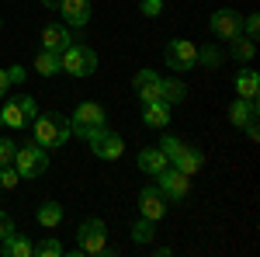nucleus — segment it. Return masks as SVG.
I'll return each mask as SVG.
<instances>
[{
	"label": "nucleus",
	"mask_w": 260,
	"mask_h": 257,
	"mask_svg": "<svg viewBox=\"0 0 260 257\" xmlns=\"http://www.w3.org/2000/svg\"><path fill=\"white\" fill-rule=\"evenodd\" d=\"M70 119L59 115V111H45V115H35L31 119V139L45 146V150H59L70 142Z\"/></svg>",
	"instance_id": "1"
},
{
	"label": "nucleus",
	"mask_w": 260,
	"mask_h": 257,
	"mask_svg": "<svg viewBox=\"0 0 260 257\" xmlns=\"http://www.w3.org/2000/svg\"><path fill=\"white\" fill-rule=\"evenodd\" d=\"M101 129H108V115L98 101H80L73 119H70V132L77 139H94Z\"/></svg>",
	"instance_id": "2"
},
{
	"label": "nucleus",
	"mask_w": 260,
	"mask_h": 257,
	"mask_svg": "<svg viewBox=\"0 0 260 257\" xmlns=\"http://www.w3.org/2000/svg\"><path fill=\"white\" fill-rule=\"evenodd\" d=\"M59 63H62V73L70 77H90L98 70V52L90 45H80V42H70L66 49L59 52Z\"/></svg>",
	"instance_id": "3"
},
{
	"label": "nucleus",
	"mask_w": 260,
	"mask_h": 257,
	"mask_svg": "<svg viewBox=\"0 0 260 257\" xmlns=\"http://www.w3.org/2000/svg\"><path fill=\"white\" fill-rule=\"evenodd\" d=\"M35 115H39L35 98L18 94V98H7V101H4V108H0V125H7V129H28Z\"/></svg>",
	"instance_id": "4"
},
{
	"label": "nucleus",
	"mask_w": 260,
	"mask_h": 257,
	"mask_svg": "<svg viewBox=\"0 0 260 257\" xmlns=\"http://www.w3.org/2000/svg\"><path fill=\"white\" fill-rule=\"evenodd\" d=\"M14 167H18L21 178H42V174L49 170V153H45V146H39L35 139L24 142V146H18V153H14Z\"/></svg>",
	"instance_id": "5"
},
{
	"label": "nucleus",
	"mask_w": 260,
	"mask_h": 257,
	"mask_svg": "<svg viewBox=\"0 0 260 257\" xmlns=\"http://www.w3.org/2000/svg\"><path fill=\"white\" fill-rule=\"evenodd\" d=\"M108 250V226L101 219H83L77 230V254H104Z\"/></svg>",
	"instance_id": "6"
},
{
	"label": "nucleus",
	"mask_w": 260,
	"mask_h": 257,
	"mask_svg": "<svg viewBox=\"0 0 260 257\" xmlns=\"http://www.w3.org/2000/svg\"><path fill=\"white\" fill-rule=\"evenodd\" d=\"M163 60H167V66H170L174 73H187V70H194V63H198V45L191 39H174L163 49Z\"/></svg>",
	"instance_id": "7"
},
{
	"label": "nucleus",
	"mask_w": 260,
	"mask_h": 257,
	"mask_svg": "<svg viewBox=\"0 0 260 257\" xmlns=\"http://www.w3.org/2000/svg\"><path fill=\"white\" fill-rule=\"evenodd\" d=\"M156 188H160V195L167 202H184L187 191H191V178L180 174L177 167H163L160 174H156Z\"/></svg>",
	"instance_id": "8"
},
{
	"label": "nucleus",
	"mask_w": 260,
	"mask_h": 257,
	"mask_svg": "<svg viewBox=\"0 0 260 257\" xmlns=\"http://www.w3.org/2000/svg\"><path fill=\"white\" fill-rule=\"evenodd\" d=\"M208 28H212V35H215V39L229 42V39H236V35H243V18H240V11L222 7V11H212Z\"/></svg>",
	"instance_id": "9"
},
{
	"label": "nucleus",
	"mask_w": 260,
	"mask_h": 257,
	"mask_svg": "<svg viewBox=\"0 0 260 257\" xmlns=\"http://www.w3.org/2000/svg\"><path fill=\"white\" fill-rule=\"evenodd\" d=\"M90 142V153L98 160H118L121 150H125V139L118 136V132H111V129H101L94 139H87Z\"/></svg>",
	"instance_id": "10"
},
{
	"label": "nucleus",
	"mask_w": 260,
	"mask_h": 257,
	"mask_svg": "<svg viewBox=\"0 0 260 257\" xmlns=\"http://www.w3.org/2000/svg\"><path fill=\"white\" fill-rule=\"evenodd\" d=\"M139 216L149 219V222H160V219L167 216V198L160 195L156 184H149V188L139 191Z\"/></svg>",
	"instance_id": "11"
},
{
	"label": "nucleus",
	"mask_w": 260,
	"mask_h": 257,
	"mask_svg": "<svg viewBox=\"0 0 260 257\" xmlns=\"http://www.w3.org/2000/svg\"><path fill=\"white\" fill-rule=\"evenodd\" d=\"M132 87H136V94H139L142 104H146V101H160L163 77L156 73V70H139V73H136V80H132Z\"/></svg>",
	"instance_id": "12"
},
{
	"label": "nucleus",
	"mask_w": 260,
	"mask_h": 257,
	"mask_svg": "<svg viewBox=\"0 0 260 257\" xmlns=\"http://www.w3.org/2000/svg\"><path fill=\"white\" fill-rule=\"evenodd\" d=\"M90 0H59V14L66 28H83L90 21Z\"/></svg>",
	"instance_id": "13"
},
{
	"label": "nucleus",
	"mask_w": 260,
	"mask_h": 257,
	"mask_svg": "<svg viewBox=\"0 0 260 257\" xmlns=\"http://www.w3.org/2000/svg\"><path fill=\"white\" fill-rule=\"evenodd\" d=\"M170 167H177L180 174H187V178H194L201 167H205V153H201L198 146H191V142H184V150H180L177 157H174V163Z\"/></svg>",
	"instance_id": "14"
},
{
	"label": "nucleus",
	"mask_w": 260,
	"mask_h": 257,
	"mask_svg": "<svg viewBox=\"0 0 260 257\" xmlns=\"http://www.w3.org/2000/svg\"><path fill=\"white\" fill-rule=\"evenodd\" d=\"M70 42H73V28H66V24H45L42 28V49H49V52H62Z\"/></svg>",
	"instance_id": "15"
},
{
	"label": "nucleus",
	"mask_w": 260,
	"mask_h": 257,
	"mask_svg": "<svg viewBox=\"0 0 260 257\" xmlns=\"http://www.w3.org/2000/svg\"><path fill=\"white\" fill-rule=\"evenodd\" d=\"M233 87H236V94H240V98L257 101V94H260V77H257V70H253L250 63H243V70L236 73Z\"/></svg>",
	"instance_id": "16"
},
{
	"label": "nucleus",
	"mask_w": 260,
	"mask_h": 257,
	"mask_svg": "<svg viewBox=\"0 0 260 257\" xmlns=\"http://www.w3.org/2000/svg\"><path fill=\"white\" fill-rule=\"evenodd\" d=\"M142 122H146L149 129H167V125H170V104H163V101H146V104H142Z\"/></svg>",
	"instance_id": "17"
},
{
	"label": "nucleus",
	"mask_w": 260,
	"mask_h": 257,
	"mask_svg": "<svg viewBox=\"0 0 260 257\" xmlns=\"http://www.w3.org/2000/svg\"><path fill=\"white\" fill-rule=\"evenodd\" d=\"M163 167H170V160L163 157V150H160V146H146V150L139 153V170H142V174L156 178Z\"/></svg>",
	"instance_id": "18"
},
{
	"label": "nucleus",
	"mask_w": 260,
	"mask_h": 257,
	"mask_svg": "<svg viewBox=\"0 0 260 257\" xmlns=\"http://www.w3.org/2000/svg\"><path fill=\"white\" fill-rule=\"evenodd\" d=\"M229 122L243 129V125H250V122H257V101H246V98H236L229 104Z\"/></svg>",
	"instance_id": "19"
},
{
	"label": "nucleus",
	"mask_w": 260,
	"mask_h": 257,
	"mask_svg": "<svg viewBox=\"0 0 260 257\" xmlns=\"http://www.w3.org/2000/svg\"><path fill=\"white\" fill-rule=\"evenodd\" d=\"M0 254H4V257H31V240L11 230L7 237L0 240Z\"/></svg>",
	"instance_id": "20"
},
{
	"label": "nucleus",
	"mask_w": 260,
	"mask_h": 257,
	"mask_svg": "<svg viewBox=\"0 0 260 257\" xmlns=\"http://www.w3.org/2000/svg\"><path fill=\"white\" fill-rule=\"evenodd\" d=\"M229 56L240 63H253L257 56V39H246V35H236V39H229Z\"/></svg>",
	"instance_id": "21"
},
{
	"label": "nucleus",
	"mask_w": 260,
	"mask_h": 257,
	"mask_svg": "<svg viewBox=\"0 0 260 257\" xmlns=\"http://www.w3.org/2000/svg\"><path fill=\"white\" fill-rule=\"evenodd\" d=\"M35 73H39V77H56V73H62L59 52H49V49H42L39 56H35Z\"/></svg>",
	"instance_id": "22"
},
{
	"label": "nucleus",
	"mask_w": 260,
	"mask_h": 257,
	"mask_svg": "<svg viewBox=\"0 0 260 257\" xmlns=\"http://www.w3.org/2000/svg\"><path fill=\"white\" fill-rule=\"evenodd\" d=\"M35 219H39V226H45V230H56V226L62 222V205L59 202H42Z\"/></svg>",
	"instance_id": "23"
},
{
	"label": "nucleus",
	"mask_w": 260,
	"mask_h": 257,
	"mask_svg": "<svg viewBox=\"0 0 260 257\" xmlns=\"http://www.w3.org/2000/svg\"><path fill=\"white\" fill-rule=\"evenodd\" d=\"M187 98V87H184V80H163V91H160V101L163 104H180V101Z\"/></svg>",
	"instance_id": "24"
},
{
	"label": "nucleus",
	"mask_w": 260,
	"mask_h": 257,
	"mask_svg": "<svg viewBox=\"0 0 260 257\" xmlns=\"http://www.w3.org/2000/svg\"><path fill=\"white\" fill-rule=\"evenodd\" d=\"M156 240V222H149V219H136L132 222V243H139V247H146V243H153Z\"/></svg>",
	"instance_id": "25"
},
{
	"label": "nucleus",
	"mask_w": 260,
	"mask_h": 257,
	"mask_svg": "<svg viewBox=\"0 0 260 257\" xmlns=\"http://www.w3.org/2000/svg\"><path fill=\"white\" fill-rule=\"evenodd\" d=\"M222 60H225V56H222L219 45H201V49H198V63H194V66H201V70H219Z\"/></svg>",
	"instance_id": "26"
},
{
	"label": "nucleus",
	"mask_w": 260,
	"mask_h": 257,
	"mask_svg": "<svg viewBox=\"0 0 260 257\" xmlns=\"http://www.w3.org/2000/svg\"><path fill=\"white\" fill-rule=\"evenodd\" d=\"M66 247H62L56 237H49V240H42V243H31V254H39V257H59Z\"/></svg>",
	"instance_id": "27"
},
{
	"label": "nucleus",
	"mask_w": 260,
	"mask_h": 257,
	"mask_svg": "<svg viewBox=\"0 0 260 257\" xmlns=\"http://www.w3.org/2000/svg\"><path fill=\"white\" fill-rule=\"evenodd\" d=\"M160 150H163V157L174 163V157H177L180 150H184V139H177V136H163V139H160Z\"/></svg>",
	"instance_id": "28"
},
{
	"label": "nucleus",
	"mask_w": 260,
	"mask_h": 257,
	"mask_svg": "<svg viewBox=\"0 0 260 257\" xmlns=\"http://www.w3.org/2000/svg\"><path fill=\"white\" fill-rule=\"evenodd\" d=\"M18 181H21V174H18V167H14V163H7V167H0V188H4V191H11V188H18Z\"/></svg>",
	"instance_id": "29"
},
{
	"label": "nucleus",
	"mask_w": 260,
	"mask_h": 257,
	"mask_svg": "<svg viewBox=\"0 0 260 257\" xmlns=\"http://www.w3.org/2000/svg\"><path fill=\"white\" fill-rule=\"evenodd\" d=\"M14 153H18V142L7 136H0V167H7V163H14Z\"/></svg>",
	"instance_id": "30"
},
{
	"label": "nucleus",
	"mask_w": 260,
	"mask_h": 257,
	"mask_svg": "<svg viewBox=\"0 0 260 257\" xmlns=\"http://www.w3.org/2000/svg\"><path fill=\"white\" fill-rule=\"evenodd\" d=\"M139 11L146 14V18H160V14H163V0H142Z\"/></svg>",
	"instance_id": "31"
},
{
	"label": "nucleus",
	"mask_w": 260,
	"mask_h": 257,
	"mask_svg": "<svg viewBox=\"0 0 260 257\" xmlns=\"http://www.w3.org/2000/svg\"><path fill=\"white\" fill-rule=\"evenodd\" d=\"M243 35H246V39H257V35H260V18H257V14L243 18Z\"/></svg>",
	"instance_id": "32"
},
{
	"label": "nucleus",
	"mask_w": 260,
	"mask_h": 257,
	"mask_svg": "<svg viewBox=\"0 0 260 257\" xmlns=\"http://www.w3.org/2000/svg\"><path fill=\"white\" fill-rule=\"evenodd\" d=\"M11 230H14V219H11V212H4V209H0V240L7 237Z\"/></svg>",
	"instance_id": "33"
},
{
	"label": "nucleus",
	"mask_w": 260,
	"mask_h": 257,
	"mask_svg": "<svg viewBox=\"0 0 260 257\" xmlns=\"http://www.w3.org/2000/svg\"><path fill=\"white\" fill-rule=\"evenodd\" d=\"M7 80H11V83H24V80H28V73H24V66H11V70H7Z\"/></svg>",
	"instance_id": "34"
},
{
	"label": "nucleus",
	"mask_w": 260,
	"mask_h": 257,
	"mask_svg": "<svg viewBox=\"0 0 260 257\" xmlns=\"http://www.w3.org/2000/svg\"><path fill=\"white\" fill-rule=\"evenodd\" d=\"M11 94V80H7V70H0V98Z\"/></svg>",
	"instance_id": "35"
},
{
	"label": "nucleus",
	"mask_w": 260,
	"mask_h": 257,
	"mask_svg": "<svg viewBox=\"0 0 260 257\" xmlns=\"http://www.w3.org/2000/svg\"><path fill=\"white\" fill-rule=\"evenodd\" d=\"M246 129V136H250V142H257L260 139V129H257V122H250V125H243Z\"/></svg>",
	"instance_id": "36"
},
{
	"label": "nucleus",
	"mask_w": 260,
	"mask_h": 257,
	"mask_svg": "<svg viewBox=\"0 0 260 257\" xmlns=\"http://www.w3.org/2000/svg\"><path fill=\"white\" fill-rule=\"evenodd\" d=\"M45 4V11H59V0H42Z\"/></svg>",
	"instance_id": "37"
},
{
	"label": "nucleus",
	"mask_w": 260,
	"mask_h": 257,
	"mask_svg": "<svg viewBox=\"0 0 260 257\" xmlns=\"http://www.w3.org/2000/svg\"><path fill=\"white\" fill-rule=\"evenodd\" d=\"M0 28H4V21H0Z\"/></svg>",
	"instance_id": "38"
}]
</instances>
